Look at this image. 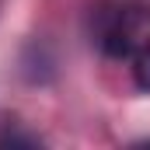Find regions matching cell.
<instances>
[{
    "label": "cell",
    "instance_id": "obj_1",
    "mask_svg": "<svg viewBox=\"0 0 150 150\" xmlns=\"http://www.w3.org/2000/svg\"><path fill=\"white\" fill-rule=\"evenodd\" d=\"M94 42L112 59H133L150 49V7L147 4H112L98 11Z\"/></svg>",
    "mask_w": 150,
    "mask_h": 150
},
{
    "label": "cell",
    "instance_id": "obj_2",
    "mask_svg": "<svg viewBox=\"0 0 150 150\" xmlns=\"http://www.w3.org/2000/svg\"><path fill=\"white\" fill-rule=\"evenodd\" d=\"M133 80H136L140 91L150 94V49H143V52L133 56Z\"/></svg>",
    "mask_w": 150,
    "mask_h": 150
}]
</instances>
